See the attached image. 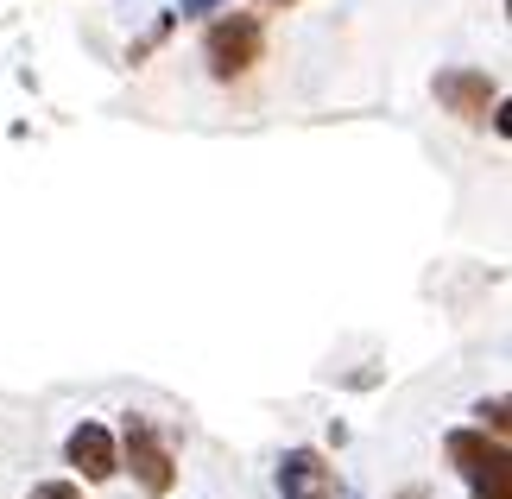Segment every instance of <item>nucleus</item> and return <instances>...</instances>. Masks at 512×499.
<instances>
[{
	"label": "nucleus",
	"mask_w": 512,
	"mask_h": 499,
	"mask_svg": "<svg viewBox=\"0 0 512 499\" xmlns=\"http://www.w3.org/2000/svg\"><path fill=\"white\" fill-rule=\"evenodd\" d=\"M449 462H456L481 499H512V468H506V443H487L481 430H456L449 436Z\"/></svg>",
	"instance_id": "nucleus-1"
},
{
	"label": "nucleus",
	"mask_w": 512,
	"mask_h": 499,
	"mask_svg": "<svg viewBox=\"0 0 512 499\" xmlns=\"http://www.w3.org/2000/svg\"><path fill=\"white\" fill-rule=\"evenodd\" d=\"M127 462H133V474H140L146 493H171V449L152 436L146 417H133V424H127Z\"/></svg>",
	"instance_id": "nucleus-3"
},
{
	"label": "nucleus",
	"mask_w": 512,
	"mask_h": 499,
	"mask_svg": "<svg viewBox=\"0 0 512 499\" xmlns=\"http://www.w3.org/2000/svg\"><path fill=\"white\" fill-rule=\"evenodd\" d=\"M266 7H291V0H266Z\"/></svg>",
	"instance_id": "nucleus-8"
},
{
	"label": "nucleus",
	"mask_w": 512,
	"mask_h": 499,
	"mask_svg": "<svg viewBox=\"0 0 512 499\" xmlns=\"http://www.w3.org/2000/svg\"><path fill=\"white\" fill-rule=\"evenodd\" d=\"M260 51H266V32H260V19L253 13H234L222 19V26H209V70L222 76H247L253 64H260Z\"/></svg>",
	"instance_id": "nucleus-2"
},
{
	"label": "nucleus",
	"mask_w": 512,
	"mask_h": 499,
	"mask_svg": "<svg viewBox=\"0 0 512 499\" xmlns=\"http://www.w3.org/2000/svg\"><path fill=\"white\" fill-rule=\"evenodd\" d=\"M32 499H83V493H76V487H64V481H45V487H38Z\"/></svg>",
	"instance_id": "nucleus-7"
},
{
	"label": "nucleus",
	"mask_w": 512,
	"mask_h": 499,
	"mask_svg": "<svg viewBox=\"0 0 512 499\" xmlns=\"http://www.w3.org/2000/svg\"><path fill=\"white\" fill-rule=\"evenodd\" d=\"M285 481H291V493H298V499H323L329 493V474H323L317 455H291V462H285Z\"/></svg>",
	"instance_id": "nucleus-6"
},
{
	"label": "nucleus",
	"mask_w": 512,
	"mask_h": 499,
	"mask_svg": "<svg viewBox=\"0 0 512 499\" xmlns=\"http://www.w3.org/2000/svg\"><path fill=\"white\" fill-rule=\"evenodd\" d=\"M70 462L89 474V481H108L114 468H121V455H114V436L102 430V424H83L70 436Z\"/></svg>",
	"instance_id": "nucleus-5"
},
{
	"label": "nucleus",
	"mask_w": 512,
	"mask_h": 499,
	"mask_svg": "<svg viewBox=\"0 0 512 499\" xmlns=\"http://www.w3.org/2000/svg\"><path fill=\"white\" fill-rule=\"evenodd\" d=\"M437 95H443V102L462 114V121H481L487 102H494V83H487L481 70H449L443 83H437Z\"/></svg>",
	"instance_id": "nucleus-4"
}]
</instances>
